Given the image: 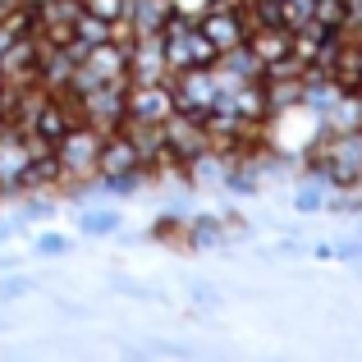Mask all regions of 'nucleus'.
<instances>
[{
  "mask_svg": "<svg viewBox=\"0 0 362 362\" xmlns=\"http://www.w3.org/2000/svg\"><path fill=\"white\" fill-rule=\"evenodd\" d=\"M101 138L106 133H97L88 124V129H69L60 142H55V170H60V179H88L97 175V156H101Z\"/></svg>",
  "mask_w": 362,
  "mask_h": 362,
  "instance_id": "nucleus-1",
  "label": "nucleus"
},
{
  "mask_svg": "<svg viewBox=\"0 0 362 362\" xmlns=\"http://www.w3.org/2000/svg\"><path fill=\"white\" fill-rule=\"evenodd\" d=\"M175 115V88L165 78L156 83H133L124 92V119H142V124H165Z\"/></svg>",
  "mask_w": 362,
  "mask_h": 362,
  "instance_id": "nucleus-2",
  "label": "nucleus"
},
{
  "mask_svg": "<svg viewBox=\"0 0 362 362\" xmlns=\"http://www.w3.org/2000/svg\"><path fill=\"white\" fill-rule=\"evenodd\" d=\"M197 28H202V37L216 46V55L230 51V46H239V42H247V37H243V18L234 14V9H225V5H221V9H211V14H206Z\"/></svg>",
  "mask_w": 362,
  "mask_h": 362,
  "instance_id": "nucleus-3",
  "label": "nucleus"
},
{
  "mask_svg": "<svg viewBox=\"0 0 362 362\" xmlns=\"http://www.w3.org/2000/svg\"><path fill=\"white\" fill-rule=\"evenodd\" d=\"M129 170H142V156H138V147H133L129 133H119V138H101L97 175H129Z\"/></svg>",
  "mask_w": 362,
  "mask_h": 362,
  "instance_id": "nucleus-4",
  "label": "nucleus"
},
{
  "mask_svg": "<svg viewBox=\"0 0 362 362\" xmlns=\"http://www.w3.org/2000/svg\"><path fill=\"white\" fill-rule=\"evenodd\" d=\"M247 46L257 51V60H262V64H280V60H289L293 33H289V28H280V23H266V28H257V33L247 37Z\"/></svg>",
  "mask_w": 362,
  "mask_h": 362,
  "instance_id": "nucleus-5",
  "label": "nucleus"
},
{
  "mask_svg": "<svg viewBox=\"0 0 362 362\" xmlns=\"http://www.w3.org/2000/svg\"><path fill=\"white\" fill-rule=\"evenodd\" d=\"M170 14H175L170 0H129V9H124V18H133V37L160 33L170 23Z\"/></svg>",
  "mask_w": 362,
  "mask_h": 362,
  "instance_id": "nucleus-6",
  "label": "nucleus"
},
{
  "mask_svg": "<svg viewBox=\"0 0 362 362\" xmlns=\"http://www.w3.org/2000/svg\"><path fill=\"white\" fill-rule=\"evenodd\" d=\"M119 230V211L115 206H101V211L83 216V234H115Z\"/></svg>",
  "mask_w": 362,
  "mask_h": 362,
  "instance_id": "nucleus-7",
  "label": "nucleus"
},
{
  "mask_svg": "<svg viewBox=\"0 0 362 362\" xmlns=\"http://www.w3.org/2000/svg\"><path fill=\"white\" fill-rule=\"evenodd\" d=\"M88 14L106 18V23H124V9H129V0H78Z\"/></svg>",
  "mask_w": 362,
  "mask_h": 362,
  "instance_id": "nucleus-8",
  "label": "nucleus"
},
{
  "mask_svg": "<svg viewBox=\"0 0 362 362\" xmlns=\"http://www.w3.org/2000/svg\"><path fill=\"white\" fill-rule=\"evenodd\" d=\"M64 247H69V239H60V234H46V239H37V252H46V257H60Z\"/></svg>",
  "mask_w": 362,
  "mask_h": 362,
  "instance_id": "nucleus-9",
  "label": "nucleus"
},
{
  "mask_svg": "<svg viewBox=\"0 0 362 362\" xmlns=\"http://www.w3.org/2000/svg\"><path fill=\"white\" fill-rule=\"evenodd\" d=\"M23 289H28L23 280H5V284H0V298H18V293H23Z\"/></svg>",
  "mask_w": 362,
  "mask_h": 362,
  "instance_id": "nucleus-10",
  "label": "nucleus"
}]
</instances>
